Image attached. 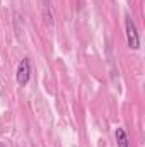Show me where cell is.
<instances>
[{
  "label": "cell",
  "mask_w": 145,
  "mask_h": 147,
  "mask_svg": "<svg viewBox=\"0 0 145 147\" xmlns=\"http://www.w3.org/2000/svg\"><path fill=\"white\" fill-rule=\"evenodd\" d=\"M125 34H126L128 48L137 51L140 48V34H138V28H137V24L130 14L125 16Z\"/></svg>",
  "instance_id": "obj_1"
},
{
  "label": "cell",
  "mask_w": 145,
  "mask_h": 147,
  "mask_svg": "<svg viewBox=\"0 0 145 147\" xmlns=\"http://www.w3.org/2000/svg\"><path fill=\"white\" fill-rule=\"evenodd\" d=\"M29 79H31V62H29V58H22L15 70V80L19 86L24 87V86H28Z\"/></svg>",
  "instance_id": "obj_2"
},
{
  "label": "cell",
  "mask_w": 145,
  "mask_h": 147,
  "mask_svg": "<svg viewBox=\"0 0 145 147\" xmlns=\"http://www.w3.org/2000/svg\"><path fill=\"white\" fill-rule=\"evenodd\" d=\"M116 147H130V139L125 132V128H116Z\"/></svg>",
  "instance_id": "obj_3"
}]
</instances>
